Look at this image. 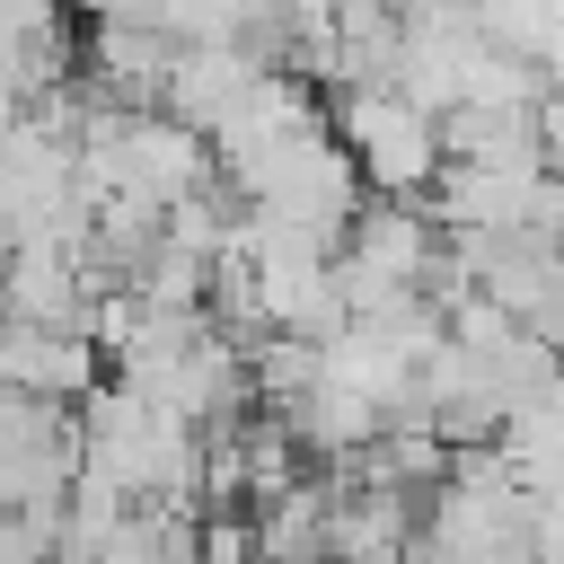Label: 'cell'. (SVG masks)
I'll list each match as a JSON object with an SVG mask.
<instances>
[{"mask_svg": "<svg viewBox=\"0 0 564 564\" xmlns=\"http://www.w3.org/2000/svg\"><path fill=\"white\" fill-rule=\"evenodd\" d=\"M256 79H264V70H247L229 44H194V53H176V70H167V106H159V115H176L185 132L212 141V132L238 115V97H247Z\"/></svg>", "mask_w": 564, "mask_h": 564, "instance_id": "obj_6", "label": "cell"}, {"mask_svg": "<svg viewBox=\"0 0 564 564\" xmlns=\"http://www.w3.org/2000/svg\"><path fill=\"white\" fill-rule=\"evenodd\" d=\"M0 326H9V282H0Z\"/></svg>", "mask_w": 564, "mask_h": 564, "instance_id": "obj_10", "label": "cell"}, {"mask_svg": "<svg viewBox=\"0 0 564 564\" xmlns=\"http://www.w3.org/2000/svg\"><path fill=\"white\" fill-rule=\"evenodd\" d=\"M194 564H256V520L247 511H203Z\"/></svg>", "mask_w": 564, "mask_h": 564, "instance_id": "obj_9", "label": "cell"}, {"mask_svg": "<svg viewBox=\"0 0 564 564\" xmlns=\"http://www.w3.org/2000/svg\"><path fill=\"white\" fill-rule=\"evenodd\" d=\"M176 35L159 26H115V18H88L79 26V88L88 106H115V115H159L167 106V70H176Z\"/></svg>", "mask_w": 564, "mask_h": 564, "instance_id": "obj_2", "label": "cell"}, {"mask_svg": "<svg viewBox=\"0 0 564 564\" xmlns=\"http://www.w3.org/2000/svg\"><path fill=\"white\" fill-rule=\"evenodd\" d=\"M0 282H9V317H26V326H53V335H88L97 344V282H88V264H79V247H18L9 264H0Z\"/></svg>", "mask_w": 564, "mask_h": 564, "instance_id": "obj_5", "label": "cell"}, {"mask_svg": "<svg viewBox=\"0 0 564 564\" xmlns=\"http://www.w3.org/2000/svg\"><path fill=\"white\" fill-rule=\"evenodd\" d=\"M247 370H256V397H264L273 414H291V405L326 379V344H308V335H282V326H273V335L247 352Z\"/></svg>", "mask_w": 564, "mask_h": 564, "instance_id": "obj_7", "label": "cell"}, {"mask_svg": "<svg viewBox=\"0 0 564 564\" xmlns=\"http://www.w3.org/2000/svg\"><path fill=\"white\" fill-rule=\"evenodd\" d=\"M0 388H18L35 405H88L106 388V352L88 335H53V326L9 317L0 326Z\"/></svg>", "mask_w": 564, "mask_h": 564, "instance_id": "obj_3", "label": "cell"}, {"mask_svg": "<svg viewBox=\"0 0 564 564\" xmlns=\"http://www.w3.org/2000/svg\"><path fill=\"white\" fill-rule=\"evenodd\" d=\"M326 123H335V141L352 150V167L379 203H432V185L449 167L432 106H414L405 88H335Z\"/></svg>", "mask_w": 564, "mask_h": 564, "instance_id": "obj_1", "label": "cell"}, {"mask_svg": "<svg viewBox=\"0 0 564 564\" xmlns=\"http://www.w3.org/2000/svg\"><path fill=\"white\" fill-rule=\"evenodd\" d=\"M538 564H564V546H555V555H538Z\"/></svg>", "mask_w": 564, "mask_h": 564, "instance_id": "obj_11", "label": "cell"}, {"mask_svg": "<svg viewBox=\"0 0 564 564\" xmlns=\"http://www.w3.org/2000/svg\"><path fill=\"white\" fill-rule=\"evenodd\" d=\"M194 538H203V511H132L97 564H194Z\"/></svg>", "mask_w": 564, "mask_h": 564, "instance_id": "obj_8", "label": "cell"}, {"mask_svg": "<svg viewBox=\"0 0 564 564\" xmlns=\"http://www.w3.org/2000/svg\"><path fill=\"white\" fill-rule=\"evenodd\" d=\"M0 79L18 88V106H44L79 79V26L62 0H0Z\"/></svg>", "mask_w": 564, "mask_h": 564, "instance_id": "obj_4", "label": "cell"}]
</instances>
